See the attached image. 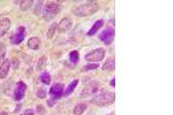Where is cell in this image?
<instances>
[{
  "instance_id": "obj_17",
  "label": "cell",
  "mask_w": 173,
  "mask_h": 115,
  "mask_svg": "<svg viewBox=\"0 0 173 115\" xmlns=\"http://www.w3.org/2000/svg\"><path fill=\"white\" fill-rule=\"evenodd\" d=\"M85 110H87V105L84 104V103H79V104L74 107L73 113L74 115H81V114H83V112Z\"/></svg>"
},
{
  "instance_id": "obj_3",
  "label": "cell",
  "mask_w": 173,
  "mask_h": 115,
  "mask_svg": "<svg viewBox=\"0 0 173 115\" xmlns=\"http://www.w3.org/2000/svg\"><path fill=\"white\" fill-rule=\"evenodd\" d=\"M60 11V5L59 2L56 1H49L46 2V5L44 7V12H43V19L46 22L53 20L56 16L58 15V13Z\"/></svg>"
},
{
  "instance_id": "obj_30",
  "label": "cell",
  "mask_w": 173,
  "mask_h": 115,
  "mask_svg": "<svg viewBox=\"0 0 173 115\" xmlns=\"http://www.w3.org/2000/svg\"><path fill=\"white\" fill-rule=\"evenodd\" d=\"M0 115H8L6 112H0Z\"/></svg>"
},
{
  "instance_id": "obj_12",
  "label": "cell",
  "mask_w": 173,
  "mask_h": 115,
  "mask_svg": "<svg viewBox=\"0 0 173 115\" xmlns=\"http://www.w3.org/2000/svg\"><path fill=\"white\" fill-rule=\"evenodd\" d=\"M72 24H73L72 20H70L69 17H65V19H63V20L60 21V23L58 24V31L59 32H66L69 28L72 26Z\"/></svg>"
},
{
  "instance_id": "obj_1",
  "label": "cell",
  "mask_w": 173,
  "mask_h": 115,
  "mask_svg": "<svg viewBox=\"0 0 173 115\" xmlns=\"http://www.w3.org/2000/svg\"><path fill=\"white\" fill-rule=\"evenodd\" d=\"M98 11V4L95 1H87L82 5H79L73 9V13L76 16H90Z\"/></svg>"
},
{
  "instance_id": "obj_21",
  "label": "cell",
  "mask_w": 173,
  "mask_h": 115,
  "mask_svg": "<svg viewBox=\"0 0 173 115\" xmlns=\"http://www.w3.org/2000/svg\"><path fill=\"white\" fill-rule=\"evenodd\" d=\"M79 52L77 51H73V52L69 53V60H70V62L74 63V64H76V63L79 62Z\"/></svg>"
},
{
  "instance_id": "obj_19",
  "label": "cell",
  "mask_w": 173,
  "mask_h": 115,
  "mask_svg": "<svg viewBox=\"0 0 173 115\" xmlns=\"http://www.w3.org/2000/svg\"><path fill=\"white\" fill-rule=\"evenodd\" d=\"M45 66H46V57L43 55V57L39 58V60H38V62H37V66H36L37 71L43 70V69L45 68Z\"/></svg>"
},
{
  "instance_id": "obj_11",
  "label": "cell",
  "mask_w": 173,
  "mask_h": 115,
  "mask_svg": "<svg viewBox=\"0 0 173 115\" xmlns=\"http://www.w3.org/2000/svg\"><path fill=\"white\" fill-rule=\"evenodd\" d=\"M11 28V20L8 17H4L0 20V37L5 36Z\"/></svg>"
},
{
  "instance_id": "obj_29",
  "label": "cell",
  "mask_w": 173,
  "mask_h": 115,
  "mask_svg": "<svg viewBox=\"0 0 173 115\" xmlns=\"http://www.w3.org/2000/svg\"><path fill=\"white\" fill-rule=\"evenodd\" d=\"M111 85H112L113 88L115 86V79L114 78H112V81H111Z\"/></svg>"
},
{
  "instance_id": "obj_22",
  "label": "cell",
  "mask_w": 173,
  "mask_h": 115,
  "mask_svg": "<svg viewBox=\"0 0 173 115\" xmlns=\"http://www.w3.org/2000/svg\"><path fill=\"white\" fill-rule=\"evenodd\" d=\"M58 28V26L56 24V23H53L52 26H50V29L47 30V33H46V36L47 38H52L53 36H54V33H56V29Z\"/></svg>"
},
{
  "instance_id": "obj_6",
  "label": "cell",
  "mask_w": 173,
  "mask_h": 115,
  "mask_svg": "<svg viewBox=\"0 0 173 115\" xmlns=\"http://www.w3.org/2000/svg\"><path fill=\"white\" fill-rule=\"evenodd\" d=\"M24 37H26V29L24 26H20L19 29H16V31L12 35L11 37V43L14 45H19L24 40Z\"/></svg>"
},
{
  "instance_id": "obj_24",
  "label": "cell",
  "mask_w": 173,
  "mask_h": 115,
  "mask_svg": "<svg viewBox=\"0 0 173 115\" xmlns=\"http://www.w3.org/2000/svg\"><path fill=\"white\" fill-rule=\"evenodd\" d=\"M6 55V46L4 44H0V63L4 62Z\"/></svg>"
},
{
  "instance_id": "obj_5",
  "label": "cell",
  "mask_w": 173,
  "mask_h": 115,
  "mask_svg": "<svg viewBox=\"0 0 173 115\" xmlns=\"http://www.w3.org/2000/svg\"><path fill=\"white\" fill-rule=\"evenodd\" d=\"M114 29L109 26L102 31V33L99 35V39L104 43L105 45H111L113 39H114Z\"/></svg>"
},
{
  "instance_id": "obj_8",
  "label": "cell",
  "mask_w": 173,
  "mask_h": 115,
  "mask_svg": "<svg viewBox=\"0 0 173 115\" xmlns=\"http://www.w3.org/2000/svg\"><path fill=\"white\" fill-rule=\"evenodd\" d=\"M50 94L54 100L60 99L63 96V85L61 83H57L54 84L51 90H50Z\"/></svg>"
},
{
  "instance_id": "obj_23",
  "label": "cell",
  "mask_w": 173,
  "mask_h": 115,
  "mask_svg": "<svg viewBox=\"0 0 173 115\" xmlns=\"http://www.w3.org/2000/svg\"><path fill=\"white\" fill-rule=\"evenodd\" d=\"M98 67H99V66H98V63H89V64L84 66L83 68H82V71H89V70H95V69H97Z\"/></svg>"
},
{
  "instance_id": "obj_7",
  "label": "cell",
  "mask_w": 173,
  "mask_h": 115,
  "mask_svg": "<svg viewBox=\"0 0 173 115\" xmlns=\"http://www.w3.org/2000/svg\"><path fill=\"white\" fill-rule=\"evenodd\" d=\"M98 86H99V83H98V82H92V83L88 84V85L84 88L83 91H82L81 97H82V98H87V97L92 96V94L98 90Z\"/></svg>"
},
{
  "instance_id": "obj_4",
  "label": "cell",
  "mask_w": 173,
  "mask_h": 115,
  "mask_svg": "<svg viewBox=\"0 0 173 115\" xmlns=\"http://www.w3.org/2000/svg\"><path fill=\"white\" fill-rule=\"evenodd\" d=\"M105 57V50L104 48H96L94 51L89 52L85 55V60L89 62H99Z\"/></svg>"
},
{
  "instance_id": "obj_18",
  "label": "cell",
  "mask_w": 173,
  "mask_h": 115,
  "mask_svg": "<svg viewBox=\"0 0 173 115\" xmlns=\"http://www.w3.org/2000/svg\"><path fill=\"white\" fill-rule=\"evenodd\" d=\"M17 4L20 5V8H21L22 11H28L32 6L34 1L32 0H22V1H19Z\"/></svg>"
},
{
  "instance_id": "obj_2",
  "label": "cell",
  "mask_w": 173,
  "mask_h": 115,
  "mask_svg": "<svg viewBox=\"0 0 173 115\" xmlns=\"http://www.w3.org/2000/svg\"><path fill=\"white\" fill-rule=\"evenodd\" d=\"M115 99V96L113 92L111 91H104L102 93L95 96L92 99L90 100L92 104L97 105V106H106V105L112 104Z\"/></svg>"
},
{
  "instance_id": "obj_13",
  "label": "cell",
  "mask_w": 173,
  "mask_h": 115,
  "mask_svg": "<svg viewBox=\"0 0 173 115\" xmlns=\"http://www.w3.org/2000/svg\"><path fill=\"white\" fill-rule=\"evenodd\" d=\"M115 68V62H114V59H109V60H106L105 63L102 66V70L103 71H113Z\"/></svg>"
},
{
  "instance_id": "obj_26",
  "label": "cell",
  "mask_w": 173,
  "mask_h": 115,
  "mask_svg": "<svg viewBox=\"0 0 173 115\" xmlns=\"http://www.w3.org/2000/svg\"><path fill=\"white\" fill-rule=\"evenodd\" d=\"M42 7H43V1H38L36 5V8H35V14L36 15H41V13H42Z\"/></svg>"
},
{
  "instance_id": "obj_9",
  "label": "cell",
  "mask_w": 173,
  "mask_h": 115,
  "mask_svg": "<svg viewBox=\"0 0 173 115\" xmlns=\"http://www.w3.org/2000/svg\"><path fill=\"white\" fill-rule=\"evenodd\" d=\"M27 91V85L23 82H19L17 86H16L15 91H14V100L16 101H20L24 98V94Z\"/></svg>"
},
{
  "instance_id": "obj_16",
  "label": "cell",
  "mask_w": 173,
  "mask_h": 115,
  "mask_svg": "<svg viewBox=\"0 0 173 115\" xmlns=\"http://www.w3.org/2000/svg\"><path fill=\"white\" fill-rule=\"evenodd\" d=\"M77 83H79V81H77V79H74V81H72V82L69 83L68 86L63 90V96H69V94L72 93V92L74 91V89L76 88Z\"/></svg>"
},
{
  "instance_id": "obj_14",
  "label": "cell",
  "mask_w": 173,
  "mask_h": 115,
  "mask_svg": "<svg viewBox=\"0 0 173 115\" xmlns=\"http://www.w3.org/2000/svg\"><path fill=\"white\" fill-rule=\"evenodd\" d=\"M103 24H104L103 20H98V21L95 22L94 26H91V29L88 31V36H94V35H96V33H97V31H98L100 28L103 26Z\"/></svg>"
},
{
  "instance_id": "obj_20",
  "label": "cell",
  "mask_w": 173,
  "mask_h": 115,
  "mask_svg": "<svg viewBox=\"0 0 173 115\" xmlns=\"http://www.w3.org/2000/svg\"><path fill=\"white\" fill-rule=\"evenodd\" d=\"M39 79H41V82L43 84H45V85H49V84L51 83V76H50V74L49 73H43L41 76H39Z\"/></svg>"
},
{
  "instance_id": "obj_15",
  "label": "cell",
  "mask_w": 173,
  "mask_h": 115,
  "mask_svg": "<svg viewBox=\"0 0 173 115\" xmlns=\"http://www.w3.org/2000/svg\"><path fill=\"white\" fill-rule=\"evenodd\" d=\"M39 45H41V40H39L38 37H31V38H29V40H28V47L30 50H37L39 47Z\"/></svg>"
},
{
  "instance_id": "obj_28",
  "label": "cell",
  "mask_w": 173,
  "mask_h": 115,
  "mask_svg": "<svg viewBox=\"0 0 173 115\" xmlns=\"http://www.w3.org/2000/svg\"><path fill=\"white\" fill-rule=\"evenodd\" d=\"M14 60H15V61H14V67H13V68L16 69L17 68V66H20V61H17L16 59H14Z\"/></svg>"
},
{
  "instance_id": "obj_27",
  "label": "cell",
  "mask_w": 173,
  "mask_h": 115,
  "mask_svg": "<svg viewBox=\"0 0 173 115\" xmlns=\"http://www.w3.org/2000/svg\"><path fill=\"white\" fill-rule=\"evenodd\" d=\"M23 115H35V112H34L32 110H24Z\"/></svg>"
},
{
  "instance_id": "obj_10",
  "label": "cell",
  "mask_w": 173,
  "mask_h": 115,
  "mask_svg": "<svg viewBox=\"0 0 173 115\" xmlns=\"http://www.w3.org/2000/svg\"><path fill=\"white\" fill-rule=\"evenodd\" d=\"M11 68V60L5 59L4 62L0 64V78H6Z\"/></svg>"
},
{
  "instance_id": "obj_25",
  "label": "cell",
  "mask_w": 173,
  "mask_h": 115,
  "mask_svg": "<svg viewBox=\"0 0 173 115\" xmlns=\"http://www.w3.org/2000/svg\"><path fill=\"white\" fill-rule=\"evenodd\" d=\"M37 97H38L39 99L46 98V90L44 89V88H41V89L37 91Z\"/></svg>"
}]
</instances>
